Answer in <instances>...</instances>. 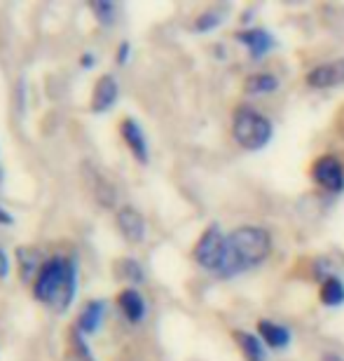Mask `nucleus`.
Segmentation results:
<instances>
[{"label": "nucleus", "instance_id": "1a4fd4ad", "mask_svg": "<svg viewBox=\"0 0 344 361\" xmlns=\"http://www.w3.org/2000/svg\"><path fill=\"white\" fill-rule=\"evenodd\" d=\"M117 99V82H115L113 75H101L94 87V97H91V111L94 113H103L115 104Z\"/></svg>", "mask_w": 344, "mask_h": 361}, {"label": "nucleus", "instance_id": "b1692460", "mask_svg": "<svg viewBox=\"0 0 344 361\" xmlns=\"http://www.w3.org/2000/svg\"><path fill=\"white\" fill-rule=\"evenodd\" d=\"M94 63V59H91V54H84V59H82V66H91Z\"/></svg>", "mask_w": 344, "mask_h": 361}, {"label": "nucleus", "instance_id": "f03ea898", "mask_svg": "<svg viewBox=\"0 0 344 361\" xmlns=\"http://www.w3.org/2000/svg\"><path fill=\"white\" fill-rule=\"evenodd\" d=\"M33 293L54 310H66L75 295V263L61 256L49 258L33 281Z\"/></svg>", "mask_w": 344, "mask_h": 361}, {"label": "nucleus", "instance_id": "aec40b11", "mask_svg": "<svg viewBox=\"0 0 344 361\" xmlns=\"http://www.w3.org/2000/svg\"><path fill=\"white\" fill-rule=\"evenodd\" d=\"M7 272H10V258H7L5 251L0 249V279H5Z\"/></svg>", "mask_w": 344, "mask_h": 361}, {"label": "nucleus", "instance_id": "9d476101", "mask_svg": "<svg viewBox=\"0 0 344 361\" xmlns=\"http://www.w3.org/2000/svg\"><path fill=\"white\" fill-rule=\"evenodd\" d=\"M236 40L243 42V45L250 49L253 59H262V54H267L272 49V45H274L272 35L267 31H262V28H250V31L236 33Z\"/></svg>", "mask_w": 344, "mask_h": 361}, {"label": "nucleus", "instance_id": "f257e3e1", "mask_svg": "<svg viewBox=\"0 0 344 361\" xmlns=\"http://www.w3.org/2000/svg\"><path fill=\"white\" fill-rule=\"evenodd\" d=\"M272 251V237L265 228L241 226L227 235V251L220 277H234L260 265Z\"/></svg>", "mask_w": 344, "mask_h": 361}, {"label": "nucleus", "instance_id": "dca6fc26", "mask_svg": "<svg viewBox=\"0 0 344 361\" xmlns=\"http://www.w3.org/2000/svg\"><path fill=\"white\" fill-rule=\"evenodd\" d=\"M321 302L324 305H342L344 302V281L338 279V277H328L324 279V284H321Z\"/></svg>", "mask_w": 344, "mask_h": 361}, {"label": "nucleus", "instance_id": "5701e85b", "mask_svg": "<svg viewBox=\"0 0 344 361\" xmlns=\"http://www.w3.org/2000/svg\"><path fill=\"white\" fill-rule=\"evenodd\" d=\"M324 361H344L340 355H333V352H326L324 355Z\"/></svg>", "mask_w": 344, "mask_h": 361}, {"label": "nucleus", "instance_id": "2eb2a0df", "mask_svg": "<svg viewBox=\"0 0 344 361\" xmlns=\"http://www.w3.org/2000/svg\"><path fill=\"white\" fill-rule=\"evenodd\" d=\"M103 319V302L101 300H91L82 307L80 317H77V326L82 334H94L98 329V324Z\"/></svg>", "mask_w": 344, "mask_h": 361}, {"label": "nucleus", "instance_id": "6e6552de", "mask_svg": "<svg viewBox=\"0 0 344 361\" xmlns=\"http://www.w3.org/2000/svg\"><path fill=\"white\" fill-rule=\"evenodd\" d=\"M120 134H122V139H125V143L129 146V150L134 153L136 160L148 162V143H146V136H143V132H141L139 122L132 120V118L122 120Z\"/></svg>", "mask_w": 344, "mask_h": 361}, {"label": "nucleus", "instance_id": "4be33fe9", "mask_svg": "<svg viewBox=\"0 0 344 361\" xmlns=\"http://www.w3.org/2000/svg\"><path fill=\"white\" fill-rule=\"evenodd\" d=\"M0 223H5V226H7V223H12V216L7 212H3V207H0Z\"/></svg>", "mask_w": 344, "mask_h": 361}, {"label": "nucleus", "instance_id": "f3484780", "mask_svg": "<svg viewBox=\"0 0 344 361\" xmlns=\"http://www.w3.org/2000/svg\"><path fill=\"white\" fill-rule=\"evenodd\" d=\"M220 21H223V14L218 10H209L204 14H199L197 21H195V28L197 31H211V28H216Z\"/></svg>", "mask_w": 344, "mask_h": 361}, {"label": "nucleus", "instance_id": "20e7f679", "mask_svg": "<svg viewBox=\"0 0 344 361\" xmlns=\"http://www.w3.org/2000/svg\"><path fill=\"white\" fill-rule=\"evenodd\" d=\"M225 251H227V235H223V230L218 226H211L204 230V235L195 244V261L204 270L220 272L225 263Z\"/></svg>", "mask_w": 344, "mask_h": 361}, {"label": "nucleus", "instance_id": "39448f33", "mask_svg": "<svg viewBox=\"0 0 344 361\" xmlns=\"http://www.w3.org/2000/svg\"><path fill=\"white\" fill-rule=\"evenodd\" d=\"M312 178L317 180L321 188L331 192L344 190V164L335 155H324L314 162L312 167Z\"/></svg>", "mask_w": 344, "mask_h": 361}, {"label": "nucleus", "instance_id": "423d86ee", "mask_svg": "<svg viewBox=\"0 0 344 361\" xmlns=\"http://www.w3.org/2000/svg\"><path fill=\"white\" fill-rule=\"evenodd\" d=\"M344 82V59L321 63L307 73V85L314 90H331Z\"/></svg>", "mask_w": 344, "mask_h": 361}, {"label": "nucleus", "instance_id": "f8f14e48", "mask_svg": "<svg viewBox=\"0 0 344 361\" xmlns=\"http://www.w3.org/2000/svg\"><path fill=\"white\" fill-rule=\"evenodd\" d=\"M117 302L122 307V312L127 314L129 322H141L143 314H146V300H143V295L136 291V288H125L120 295H117Z\"/></svg>", "mask_w": 344, "mask_h": 361}, {"label": "nucleus", "instance_id": "0eeeda50", "mask_svg": "<svg viewBox=\"0 0 344 361\" xmlns=\"http://www.w3.org/2000/svg\"><path fill=\"white\" fill-rule=\"evenodd\" d=\"M117 228L132 244H139V242H143V237H146V219H143V216L136 212L134 207L120 209Z\"/></svg>", "mask_w": 344, "mask_h": 361}, {"label": "nucleus", "instance_id": "412c9836", "mask_svg": "<svg viewBox=\"0 0 344 361\" xmlns=\"http://www.w3.org/2000/svg\"><path fill=\"white\" fill-rule=\"evenodd\" d=\"M127 59H129V45L127 42H122L120 52H117V63H127Z\"/></svg>", "mask_w": 344, "mask_h": 361}, {"label": "nucleus", "instance_id": "9b49d317", "mask_svg": "<svg viewBox=\"0 0 344 361\" xmlns=\"http://www.w3.org/2000/svg\"><path fill=\"white\" fill-rule=\"evenodd\" d=\"M257 334H260L262 343H267L269 348H274V350H281L291 343V331L281 326V324H274L267 319L257 322Z\"/></svg>", "mask_w": 344, "mask_h": 361}, {"label": "nucleus", "instance_id": "ddd939ff", "mask_svg": "<svg viewBox=\"0 0 344 361\" xmlns=\"http://www.w3.org/2000/svg\"><path fill=\"white\" fill-rule=\"evenodd\" d=\"M234 338H236V343H239L241 355L246 361H267L260 336H253V334H248V331H236Z\"/></svg>", "mask_w": 344, "mask_h": 361}, {"label": "nucleus", "instance_id": "6ab92c4d", "mask_svg": "<svg viewBox=\"0 0 344 361\" xmlns=\"http://www.w3.org/2000/svg\"><path fill=\"white\" fill-rule=\"evenodd\" d=\"M120 268L125 270V277L132 279V281H141L143 279V270L139 268V263L127 258V261H120Z\"/></svg>", "mask_w": 344, "mask_h": 361}, {"label": "nucleus", "instance_id": "4468645a", "mask_svg": "<svg viewBox=\"0 0 344 361\" xmlns=\"http://www.w3.org/2000/svg\"><path fill=\"white\" fill-rule=\"evenodd\" d=\"M274 90H279V78L272 73H253L243 82V92L248 97H262V94H272Z\"/></svg>", "mask_w": 344, "mask_h": 361}, {"label": "nucleus", "instance_id": "a211bd4d", "mask_svg": "<svg viewBox=\"0 0 344 361\" xmlns=\"http://www.w3.org/2000/svg\"><path fill=\"white\" fill-rule=\"evenodd\" d=\"M91 10L98 17L101 24H113V17H115V5L113 3H91Z\"/></svg>", "mask_w": 344, "mask_h": 361}, {"label": "nucleus", "instance_id": "7ed1b4c3", "mask_svg": "<svg viewBox=\"0 0 344 361\" xmlns=\"http://www.w3.org/2000/svg\"><path fill=\"white\" fill-rule=\"evenodd\" d=\"M232 136L243 150H260L272 139V122L250 106H239L232 115Z\"/></svg>", "mask_w": 344, "mask_h": 361}]
</instances>
